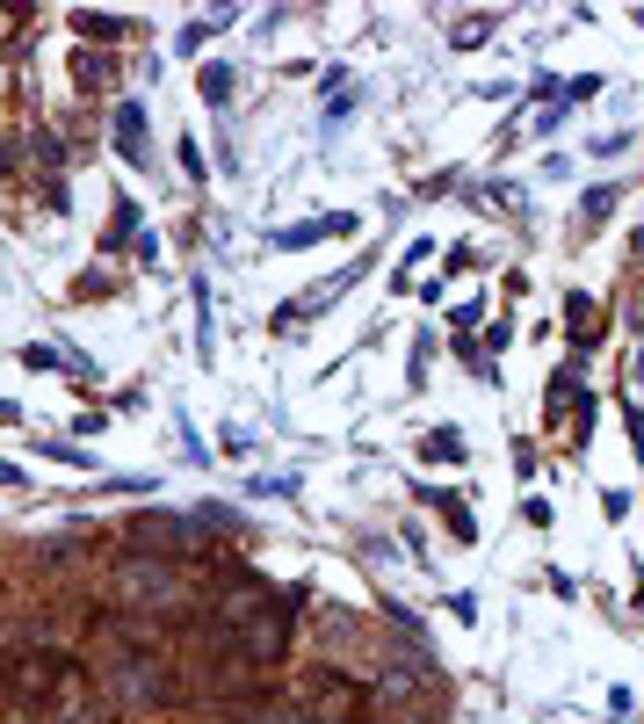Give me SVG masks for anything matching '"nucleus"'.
<instances>
[{
    "mask_svg": "<svg viewBox=\"0 0 644 724\" xmlns=\"http://www.w3.org/2000/svg\"><path fill=\"white\" fill-rule=\"evenodd\" d=\"M427 457L456 464V457H464V435H456V428H435V435H427Z\"/></svg>",
    "mask_w": 644,
    "mask_h": 724,
    "instance_id": "nucleus-3",
    "label": "nucleus"
},
{
    "mask_svg": "<svg viewBox=\"0 0 644 724\" xmlns=\"http://www.w3.org/2000/svg\"><path fill=\"white\" fill-rule=\"evenodd\" d=\"M196 87H203V102H210V109H225V102H232V73H225V66H203V80H196Z\"/></svg>",
    "mask_w": 644,
    "mask_h": 724,
    "instance_id": "nucleus-2",
    "label": "nucleus"
},
{
    "mask_svg": "<svg viewBox=\"0 0 644 724\" xmlns=\"http://www.w3.org/2000/svg\"><path fill=\"white\" fill-rule=\"evenodd\" d=\"M73 29H80V37H124V22H116V15H80Z\"/></svg>",
    "mask_w": 644,
    "mask_h": 724,
    "instance_id": "nucleus-4",
    "label": "nucleus"
},
{
    "mask_svg": "<svg viewBox=\"0 0 644 724\" xmlns=\"http://www.w3.org/2000/svg\"><path fill=\"white\" fill-rule=\"evenodd\" d=\"M427 500H435V507H442V515H449V529H456V536H464V543H471V515H464V507H456L449 493H427Z\"/></svg>",
    "mask_w": 644,
    "mask_h": 724,
    "instance_id": "nucleus-5",
    "label": "nucleus"
},
{
    "mask_svg": "<svg viewBox=\"0 0 644 724\" xmlns=\"http://www.w3.org/2000/svg\"><path fill=\"white\" fill-rule=\"evenodd\" d=\"M116 138H124V160H138V153H145V145H138V138H145V109H138V102L116 109Z\"/></svg>",
    "mask_w": 644,
    "mask_h": 724,
    "instance_id": "nucleus-1",
    "label": "nucleus"
}]
</instances>
